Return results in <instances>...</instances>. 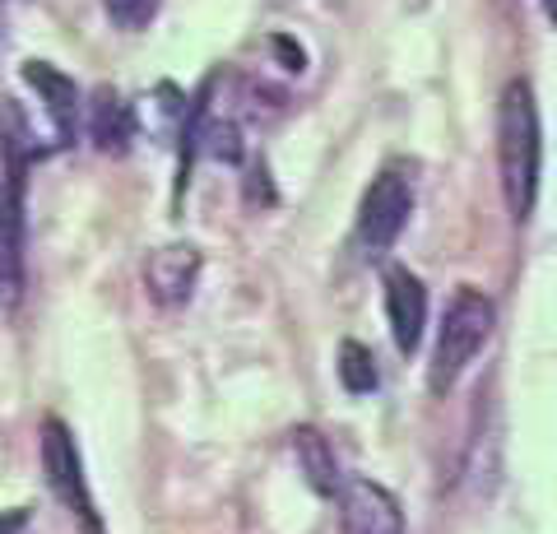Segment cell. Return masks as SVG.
I'll return each mask as SVG.
<instances>
[{"label":"cell","mask_w":557,"mask_h":534,"mask_svg":"<svg viewBox=\"0 0 557 534\" xmlns=\"http://www.w3.org/2000/svg\"><path fill=\"white\" fill-rule=\"evenodd\" d=\"M497 167L511 219L530 223L539 200V167H544V135H539V102L530 79H511L497 98Z\"/></svg>","instance_id":"6da1fadb"},{"label":"cell","mask_w":557,"mask_h":534,"mask_svg":"<svg viewBox=\"0 0 557 534\" xmlns=\"http://www.w3.org/2000/svg\"><path fill=\"white\" fill-rule=\"evenodd\" d=\"M493 325H497V302L483 288H469V284L456 288V298L446 302L437 349H432V368H428L432 395H446L469 372V363L483 353V344L493 339Z\"/></svg>","instance_id":"7a4b0ae2"},{"label":"cell","mask_w":557,"mask_h":534,"mask_svg":"<svg viewBox=\"0 0 557 534\" xmlns=\"http://www.w3.org/2000/svg\"><path fill=\"white\" fill-rule=\"evenodd\" d=\"M102 10H108V20L116 28H149L153 24V14H159V0H102Z\"/></svg>","instance_id":"4fadbf2b"},{"label":"cell","mask_w":557,"mask_h":534,"mask_svg":"<svg viewBox=\"0 0 557 534\" xmlns=\"http://www.w3.org/2000/svg\"><path fill=\"white\" fill-rule=\"evenodd\" d=\"M24 521H28V511H5V516H0V534H20Z\"/></svg>","instance_id":"5bb4252c"},{"label":"cell","mask_w":557,"mask_h":534,"mask_svg":"<svg viewBox=\"0 0 557 534\" xmlns=\"http://www.w3.org/2000/svg\"><path fill=\"white\" fill-rule=\"evenodd\" d=\"M335 507H339V534H409L399 497L386 484H376V479L344 474Z\"/></svg>","instance_id":"8992f818"},{"label":"cell","mask_w":557,"mask_h":534,"mask_svg":"<svg viewBox=\"0 0 557 534\" xmlns=\"http://www.w3.org/2000/svg\"><path fill=\"white\" fill-rule=\"evenodd\" d=\"M539 5H544V14H548L553 24H557V0H539Z\"/></svg>","instance_id":"9a60e30c"},{"label":"cell","mask_w":557,"mask_h":534,"mask_svg":"<svg viewBox=\"0 0 557 534\" xmlns=\"http://www.w3.org/2000/svg\"><path fill=\"white\" fill-rule=\"evenodd\" d=\"M42 474H47V488L57 493V502L79 521V530L84 534H102V516H98V502L89 493V479H84V460H79L75 433H70L61 419L42 423Z\"/></svg>","instance_id":"5b68a950"},{"label":"cell","mask_w":557,"mask_h":534,"mask_svg":"<svg viewBox=\"0 0 557 534\" xmlns=\"http://www.w3.org/2000/svg\"><path fill=\"white\" fill-rule=\"evenodd\" d=\"M196 280H200V251L190 243H172V247L149 251L145 288L159 307H182L190 293H196Z\"/></svg>","instance_id":"ba28073f"},{"label":"cell","mask_w":557,"mask_h":534,"mask_svg":"<svg viewBox=\"0 0 557 534\" xmlns=\"http://www.w3.org/2000/svg\"><path fill=\"white\" fill-rule=\"evenodd\" d=\"M386 321H391L395 349L413 358L418 344H423V325H428V288L409 265L386 270Z\"/></svg>","instance_id":"52a82bcc"},{"label":"cell","mask_w":557,"mask_h":534,"mask_svg":"<svg viewBox=\"0 0 557 534\" xmlns=\"http://www.w3.org/2000/svg\"><path fill=\"white\" fill-rule=\"evenodd\" d=\"M339 386L348 395H372L381 386V372H376V358L368 344H358V339H344L339 344Z\"/></svg>","instance_id":"7c38bea8"},{"label":"cell","mask_w":557,"mask_h":534,"mask_svg":"<svg viewBox=\"0 0 557 534\" xmlns=\"http://www.w3.org/2000/svg\"><path fill=\"white\" fill-rule=\"evenodd\" d=\"M89 135L102 153H126L135 140V116L131 108L121 102V94L112 89H98L94 94V116H89Z\"/></svg>","instance_id":"8fae6325"},{"label":"cell","mask_w":557,"mask_h":534,"mask_svg":"<svg viewBox=\"0 0 557 534\" xmlns=\"http://www.w3.org/2000/svg\"><path fill=\"white\" fill-rule=\"evenodd\" d=\"M293 460H298V474L307 479V488L317 497H335L344 474L335 464V446L325 442L321 427H293Z\"/></svg>","instance_id":"30bf717a"},{"label":"cell","mask_w":557,"mask_h":534,"mask_svg":"<svg viewBox=\"0 0 557 534\" xmlns=\"http://www.w3.org/2000/svg\"><path fill=\"white\" fill-rule=\"evenodd\" d=\"M20 126H14V140H5L10 149V167L5 182H0V307L14 312L24 302V163L28 149L20 145Z\"/></svg>","instance_id":"277c9868"},{"label":"cell","mask_w":557,"mask_h":534,"mask_svg":"<svg viewBox=\"0 0 557 534\" xmlns=\"http://www.w3.org/2000/svg\"><path fill=\"white\" fill-rule=\"evenodd\" d=\"M24 84L42 94L47 116H51V126H57V140L61 145L75 140V122H79V89H75V79H65L57 65H47V61H28L24 65Z\"/></svg>","instance_id":"9c48e42d"},{"label":"cell","mask_w":557,"mask_h":534,"mask_svg":"<svg viewBox=\"0 0 557 534\" xmlns=\"http://www.w3.org/2000/svg\"><path fill=\"white\" fill-rule=\"evenodd\" d=\"M413 214V172L405 163L381 167L372 186L362 191L358 204V247L368 261H381L405 233V223Z\"/></svg>","instance_id":"3957f363"}]
</instances>
